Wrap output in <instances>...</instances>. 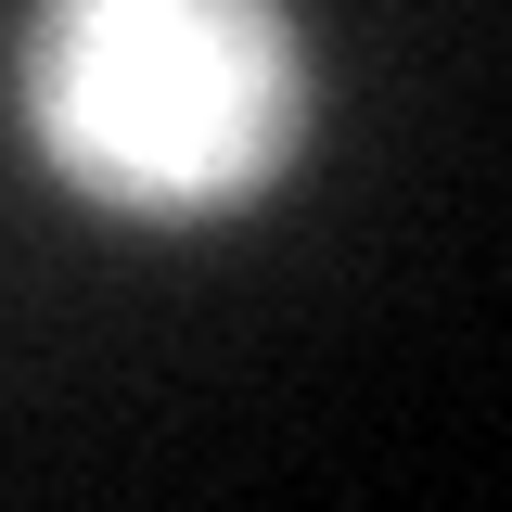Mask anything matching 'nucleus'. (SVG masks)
<instances>
[{"label": "nucleus", "instance_id": "1", "mask_svg": "<svg viewBox=\"0 0 512 512\" xmlns=\"http://www.w3.org/2000/svg\"><path fill=\"white\" fill-rule=\"evenodd\" d=\"M13 128L39 180L116 231H231L308 154L320 52L295 0H39Z\"/></svg>", "mask_w": 512, "mask_h": 512}]
</instances>
